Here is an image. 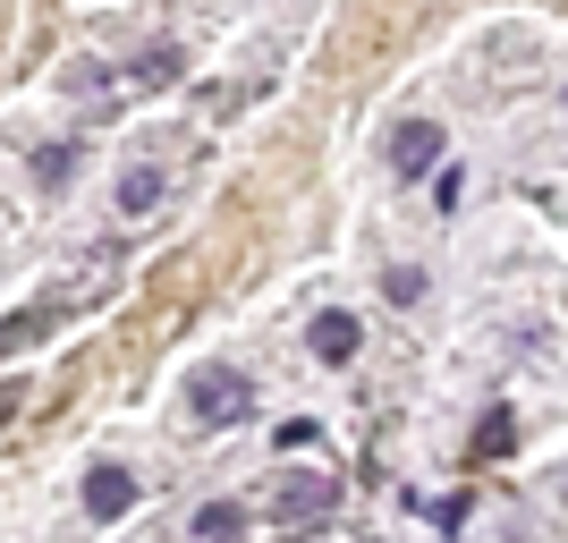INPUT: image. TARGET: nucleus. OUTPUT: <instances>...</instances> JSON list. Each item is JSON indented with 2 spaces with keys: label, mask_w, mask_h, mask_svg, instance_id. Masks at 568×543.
<instances>
[{
  "label": "nucleus",
  "mask_w": 568,
  "mask_h": 543,
  "mask_svg": "<svg viewBox=\"0 0 568 543\" xmlns=\"http://www.w3.org/2000/svg\"><path fill=\"white\" fill-rule=\"evenodd\" d=\"M128 86H144V94H162V86H179V43H153L136 60V69H128Z\"/></svg>",
  "instance_id": "6e6552de"
},
{
  "label": "nucleus",
  "mask_w": 568,
  "mask_h": 543,
  "mask_svg": "<svg viewBox=\"0 0 568 543\" xmlns=\"http://www.w3.org/2000/svg\"><path fill=\"white\" fill-rule=\"evenodd\" d=\"M467 510H475V493H450V501H433V526L450 535V526H467Z\"/></svg>",
  "instance_id": "ddd939ff"
},
{
  "label": "nucleus",
  "mask_w": 568,
  "mask_h": 543,
  "mask_svg": "<svg viewBox=\"0 0 568 543\" xmlns=\"http://www.w3.org/2000/svg\"><path fill=\"white\" fill-rule=\"evenodd\" d=\"M339 510V484L332 475H281V493H272V519L281 526H314Z\"/></svg>",
  "instance_id": "f03ea898"
},
{
  "label": "nucleus",
  "mask_w": 568,
  "mask_h": 543,
  "mask_svg": "<svg viewBox=\"0 0 568 543\" xmlns=\"http://www.w3.org/2000/svg\"><path fill=\"white\" fill-rule=\"evenodd\" d=\"M187 416L195 425H246L255 416V382L237 365H195L187 374Z\"/></svg>",
  "instance_id": "f257e3e1"
},
{
  "label": "nucleus",
  "mask_w": 568,
  "mask_h": 543,
  "mask_svg": "<svg viewBox=\"0 0 568 543\" xmlns=\"http://www.w3.org/2000/svg\"><path fill=\"white\" fill-rule=\"evenodd\" d=\"M509 450H518V416H509V408H493V416L475 425V459L493 467V459H509Z\"/></svg>",
  "instance_id": "0eeeda50"
},
{
  "label": "nucleus",
  "mask_w": 568,
  "mask_h": 543,
  "mask_svg": "<svg viewBox=\"0 0 568 543\" xmlns=\"http://www.w3.org/2000/svg\"><path fill=\"white\" fill-rule=\"evenodd\" d=\"M433 162H442V128H433V119H407L399 137H390V170H399V179H425Z\"/></svg>",
  "instance_id": "7ed1b4c3"
},
{
  "label": "nucleus",
  "mask_w": 568,
  "mask_h": 543,
  "mask_svg": "<svg viewBox=\"0 0 568 543\" xmlns=\"http://www.w3.org/2000/svg\"><path fill=\"white\" fill-rule=\"evenodd\" d=\"M551 493H560V501H568V467H560V484H551Z\"/></svg>",
  "instance_id": "4468645a"
},
{
  "label": "nucleus",
  "mask_w": 568,
  "mask_h": 543,
  "mask_svg": "<svg viewBox=\"0 0 568 543\" xmlns=\"http://www.w3.org/2000/svg\"><path fill=\"white\" fill-rule=\"evenodd\" d=\"M153 195H162V170H153V162L119 170V213H128V221H136V213H153Z\"/></svg>",
  "instance_id": "423d86ee"
},
{
  "label": "nucleus",
  "mask_w": 568,
  "mask_h": 543,
  "mask_svg": "<svg viewBox=\"0 0 568 543\" xmlns=\"http://www.w3.org/2000/svg\"><path fill=\"white\" fill-rule=\"evenodd\" d=\"M306 340H314V356H323V365H348V356H356V314H314V331H306Z\"/></svg>",
  "instance_id": "39448f33"
},
{
  "label": "nucleus",
  "mask_w": 568,
  "mask_h": 543,
  "mask_svg": "<svg viewBox=\"0 0 568 543\" xmlns=\"http://www.w3.org/2000/svg\"><path fill=\"white\" fill-rule=\"evenodd\" d=\"M382 289H390V306H416V298H425V272H407V263H399Z\"/></svg>",
  "instance_id": "f8f14e48"
},
{
  "label": "nucleus",
  "mask_w": 568,
  "mask_h": 543,
  "mask_svg": "<svg viewBox=\"0 0 568 543\" xmlns=\"http://www.w3.org/2000/svg\"><path fill=\"white\" fill-rule=\"evenodd\" d=\"M69 170H77V144H51V153H34V179H43V188H60Z\"/></svg>",
  "instance_id": "9b49d317"
},
{
  "label": "nucleus",
  "mask_w": 568,
  "mask_h": 543,
  "mask_svg": "<svg viewBox=\"0 0 568 543\" xmlns=\"http://www.w3.org/2000/svg\"><path fill=\"white\" fill-rule=\"evenodd\" d=\"M195 535H246V510H237V501H204V510H195Z\"/></svg>",
  "instance_id": "9d476101"
},
{
  "label": "nucleus",
  "mask_w": 568,
  "mask_h": 543,
  "mask_svg": "<svg viewBox=\"0 0 568 543\" xmlns=\"http://www.w3.org/2000/svg\"><path fill=\"white\" fill-rule=\"evenodd\" d=\"M51 331V306H26V314H9V323H0V356H18V349H34V340H43Z\"/></svg>",
  "instance_id": "1a4fd4ad"
},
{
  "label": "nucleus",
  "mask_w": 568,
  "mask_h": 543,
  "mask_svg": "<svg viewBox=\"0 0 568 543\" xmlns=\"http://www.w3.org/2000/svg\"><path fill=\"white\" fill-rule=\"evenodd\" d=\"M128 501H136V475H128V467H111V459H102V467L85 475V519H119Z\"/></svg>",
  "instance_id": "20e7f679"
}]
</instances>
